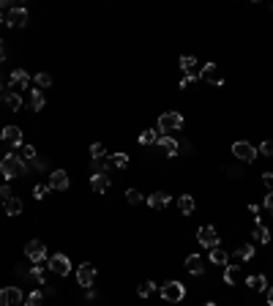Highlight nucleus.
<instances>
[{
	"label": "nucleus",
	"instance_id": "obj_1",
	"mask_svg": "<svg viewBox=\"0 0 273 306\" xmlns=\"http://www.w3.org/2000/svg\"><path fill=\"white\" fill-rule=\"evenodd\" d=\"M0 172L6 175V180H11V178L25 175V172H28V164L19 159V153H6L3 161H0Z\"/></svg>",
	"mask_w": 273,
	"mask_h": 306
},
{
	"label": "nucleus",
	"instance_id": "obj_2",
	"mask_svg": "<svg viewBox=\"0 0 273 306\" xmlns=\"http://www.w3.org/2000/svg\"><path fill=\"white\" fill-rule=\"evenodd\" d=\"M158 295H162L167 303H180L183 298H186V285H183V281H167V285H162V290H158Z\"/></svg>",
	"mask_w": 273,
	"mask_h": 306
},
{
	"label": "nucleus",
	"instance_id": "obj_3",
	"mask_svg": "<svg viewBox=\"0 0 273 306\" xmlns=\"http://www.w3.org/2000/svg\"><path fill=\"white\" fill-rule=\"evenodd\" d=\"M183 115L180 112H164L158 117V131H164V134H170V131H180L183 129Z\"/></svg>",
	"mask_w": 273,
	"mask_h": 306
},
{
	"label": "nucleus",
	"instance_id": "obj_4",
	"mask_svg": "<svg viewBox=\"0 0 273 306\" xmlns=\"http://www.w3.org/2000/svg\"><path fill=\"white\" fill-rule=\"evenodd\" d=\"M25 257L30 263H44L47 260V246H44V241H28L25 243Z\"/></svg>",
	"mask_w": 273,
	"mask_h": 306
},
{
	"label": "nucleus",
	"instance_id": "obj_5",
	"mask_svg": "<svg viewBox=\"0 0 273 306\" xmlns=\"http://www.w3.org/2000/svg\"><path fill=\"white\" fill-rule=\"evenodd\" d=\"M96 276H99V271H96V265H93V263H82V265L77 268V281H79V285H82L85 290H87V287H93Z\"/></svg>",
	"mask_w": 273,
	"mask_h": 306
},
{
	"label": "nucleus",
	"instance_id": "obj_6",
	"mask_svg": "<svg viewBox=\"0 0 273 306\" xmlns=\"http://www.w3.org/2000/svg\"><path fill=\"white\" fill-rule=\"evenodd\" d=\"M232 153H235V159H238V161H246V164H252L257 156H260V153H257V148H254V145H248V143H243V139L232 145Z\"/></svg>",
	"mask_w": 273,
	"mask_h": 306
},
{
	"label": "nucleus",
	"instance_id": "obj_7",
	"mask_svg": "<svg viewBox=\"0 0 273 306\" xmlns=\"http://www.w3.org/2000/svg\"><path fill=\"white\" fill-rule=\"evenodd\" d=\"M25 295L19 287H3L0 290V306H22Z\"/></svg>",
	"mask_w": 273,
	"mask_h": 306
},
{
	"label": "nucleus",
	"instance_id": "obj_8",
	"mask_svg": "<svg viewBox=\"0 0 273 306\" xmlns=\"http://www.w3.org/2000/svg\"><path fill=\"white\" fill-rule=\"evenodd\" d=\"M199 80H205V82H211V85H224V74L219 72V66L216 63H205L202 68H199Z\"/></svg>",
	"mask_w": 273,
	"mask_h": 306
},
{
	"label": "nucleus",
	"instance_id": "obj_9",
	"mask_svg": "<svg viewBox=\"0 0 273 306\" xmlns=\"http://www.w3.org/2000/svg\"><path fill=\"white\" fill-rule=\"evenodd\" d=\"M6 25H9V28H25L28 25V9H22V6H11L9 17H6Z\"/></svg>",
	"mask_w": 273,
	"mask_h": 306
},
{
	"label": "nucleus",
	"instance_id": "obj_10",
	"mask_svg": "<svg viewBox=\"0 0 273 306\" xmlns=\"http://www.w3.org/2000/svg\"><path fill=\"white\" fill-rule=\"evenodd\" d=\"M50 271L58 273V276H69L71 273V260L66 254H52L50 257Z\"/></svg>",
	"mask_w": 273,
	"mask_h": 306
},
{
	"label": "nucleus",
	"instance_id": "obj_11",
	"mask_svg": "<svg viewBox=\"0 0 273 306\" xmlns=\"http://www.w3.org/2000/svg\"><path fill=\"white\" fill-rule=\"evenodd\" d=\"M197 243H202L205 249L219 246V232H216L213 227H199L197 230Z\"/></svg>",
	"mask_w": 273,
	"mask_h": 306
},
{
	"label": "nucleus",
	"instance_id": "obj_12",
	"mask_svg": "<svg viewBox=\"0 0 273 306\" xmlns=\"http://www.w3.org/2000/svg\"><path fill=\"white\" fill-rule=\"evenodd\" d=\"M156 145L162 148L164 156H170V159H172V156H178V151H180V143L175 137H170V134H158V143Z\"/></svg>",
	"mask_w": 273,
	"mask_h": 306
},
{
	"label": "nucleus",
	"instance_id": "obj_13",
	"mask_svg": "<svg viewBox=\"0 0 273 306\" xmlns=\"http://www.w3.org/2000/svg\"><path fill=\"white\" fill-rule=\"evenodd\" d=\"M50 189L55 192H66L69 189V172L66 170H55L50 175Z\"/></svg>",
	"mask_w": 273,
	"mask_h": 306
},
{
	"label": "nucleus",
	"instance_id": "obj_14",
	"mask_svg": "<svg viewBox=\"0 0 273 306\" xmlns=\"http://www.w3.org/2000/svg\"><path fill=\"white\" fill-rule=\"evenodd\" d=\"M0 139L3 143H9V145H22V131H19V126H6L3 131H0Z\"/></svg>",
	"mask_w": 273,
	"mask_h": 306
},
{
	"label": "nucleus",
	"instance_id": "obj_15",
	"mask_svg": "<svg viewBox=\"0 0 273 306\" xmlns=\"http://www.w3.org/2000/svg\"><path fill=\"white\" fill-rule=\"evenodd\" d=\"M90 186H93V192L104 194L109 189V172H93V175H90Z\"/></svg>",
	"mask_w": 273,
	"mask_h": 306
},
{
	"label": "nucleus",
	"instance_id": "obj_16",
	"mask_svg": "<svg viewBox=\"0 0 273 306\" xmlns=\"http://www.w3.org/2000/svg\"><path fill=\"white\" fill-rule=\"evenodd\" d=\"M243 279V268L240 265H224V285H238V281Z\"/></svg>",
	"mask_w": 273,
	"mask_h": 306
},
{
	"label": "nucleus",
	"instance_id": "obj_17",
	"mask_svg": "<svg viewBox=\"0 0 273 306\" xmlns=\"http://www.w3.org/2000/svg\"><path fill=\"white\" fill-rule=\"evenodd\" d=\"M170 202H172V197H170L167 192H153V194L148 197V205L153 208V210H162V208L170 205Z\"/></svg>",
	"mask_w": 273,
	"mask_h": 306
},
{
	"label": "nucleus",
	"instance_id": "obj_18",
	"mask_svg": "<svg viewBox=\"0 0 273 306\" xmlns=\"http://www.w3.org/2000/svg\"><path fill=\"white\" fill-rule=\"evenodd\" d=\"M186 271L189 273H194V276H202L205 273V260L199 254H189V260H186Z\"/></svg>",
	"mask_w": 273,
	"mask_h": 306
},
{
	"label": "nucleus",
	"instance_id": "obj_19",
	"mask_svg": "<svg viewBox=\"0 0 273 306\" xmlns=\"http://www.w3.org/2000/svg\"><path fill=\"white\" fill-rule=\"evenodd\" d=\"M180 72H183V74H189V77H197V80H199V72H197V60L191 58V55H183V58H180Z\"/></svg>",
	"mask_w": 273,
	"mask_h": 306
},
{
	"label": "nucleus",
	"instance_id": "obj_20",
	"mask_svg": "<svg viewBox=\"0 0 273 306\" xmlns=\"http://www.w3.org/2000/svg\"><path fill=\"white\" fill-rule=\"evenodd\" d=\"M3 208H6V216H19L22 214V200L9 197V200H3Z\"/></svg>",
	"mask_w": 273,
	"mask_h": 306
},
{
	"label": "nucleus",
	"instance_id": "obj_21",
	"mask_svg": "<svg viewBox=\"0 0 273 306\" xmlns=\"http://www.w3.org/2000/svg\"><path fill=\"white\" fill-rule=\"evenodd\" d=\"M246 285L254 290V293H262V290H268V279L262 276V273H257V276H248Z\"/></svg>",
	"mask_w": 273,
	"mask_h": 306
},
{
	"label": "nucleus",
	"instance_id": "obj_22",
	"mask_svg": "<svg viewBox=\"0 0 273 306\" xmlns=\"http://www.w3.org/2000/svg\"><path fill=\"white\" fill-rule=\"evenodd\" d=\"M208 260H211V263H216V265H224V263L230 260V254L224 252V246L219 243V246H213V249H211V257H208Z\"/></svg>",
	"mask_w": 273,
	"mask_h": 306
},
{
	"label": "nucleus",
	"instance_id": "obj_23",
	"mask_svg": "<svg viewBox=\"0 0 273 306\" xmlns=\"http://www.w3.org/2000/svg\"><path fill=\"white\" fill-rule=\"evenodd\" d=\"M178 208H180V214H183V216L194 214V197H191V194H180V200H178Z\"/></svg>",
	"mask_w": 273,
	"mask_h": 306
},
{
	"label": "nucleus",
	"instance_id": "obj_24",
	"mask_svg": "<svg viewBox=\"0 0 273 306\" xmlns=\"http://www.w3.org/2000/svg\"><path fill=\"white\" fill-rule=\"evenodd\" d=\"M252 235H254L257 243H268V241H270V230H268V227H262V224H254Z\"/></svg>",
	"mask_w": 273,
	"mask_h": 306
},
{
	"label": "nucleus",
	"instance_id": "obj_25",
	"mask_svg": "<svg viewBox=\"0 0 273 306\" xmlns=\"http://www.w3.org/2000/svg\"><path fill=\"white\" fill-rule=\"evenodd\" d=\"M19 159L25 161V164H33V161L38 159V156H36V148H33V145H22V148H19Z\"/></svg>",
	"mask_w": 273,
	"mask_h": 306
},
{
	"label": "nucleus",
	"instance_id": "obj_26",
	"mask_svg": "<svg viewBox=\"0 0 273 306\" xmlns=\"http://www.w3.org/2000/svg\"><path fill=\"white\" fill-rule=\"evenodd\" d=\"M3 101H6V107H9V109H14V112H17V109L22 107V96H19L17 90H14V93H6Z\"/></svg>",
	"mask_w": 273,
	"mask_h": 306
},
{
	"label": "nucleus",
	"instance_id": "obj_27",
	"mask_svg": "<svg viewBox=\"0 0 273 306\" xmlns=\"http://www.w3.org/2000/svg\"><path fill=\"white\" fill-rule=\"evenodd\" d=\"M25 85H28V72L17 68V72L11 74V88H25Z\"/></svg>",
	"mask_w": 273,
	"mask_h": 306
},
{
	"label": "nucleus",
	"instance_id": "obj_28",
	"mask_svg": "<svg viewBox=\"0 0 273 306\" xmlns=\"http://www.w3.org/2000/svg\"><path fill=\"white\" fill-rule=\"evenodd\" d=\"M30 109H44V93L38 88L30 90Z\"/></svg>",
	"mask_w": 273,
	"mask_h": 306
},
{
	"label": "nucleus",
	"instance_id": "obj_29",
	"mask_svg": "<svg viewBox=\"0 0 273 306\" xmlns=\"http://www.w3.org/2000/svg\"><path fill=\"white\" fill-rule=\"evenodd\" d=\"M235 257H238V260H252V257H254V246H252V243H243V246H238V252H235Z\"/></svg>",
	"mask_w": 273,
	"mask_h": 306
},
{
	"label": "nucleus",
	"instance_id": "obj_30",
	"mask_svg": "<svg viewBox=\"0 0 273 306\" xmlns=\"http://www.w3.org/2000/svg\"><path fill=\"white\" fill-rule=\"evenodd\" d=\"M156 143H158V131L148 129V131H142V134H140V145H156Z\"/></svg>",
	"mask_w": 273,
	"mask_h": 306
},
{
	"label": "nucleus",
	"instance_id": "obj_31",
	"mask_svg": "<svg viewBox=\"0 0 273 306\" xmlns=\"http://www.w3.org/2000/svg\"><path fill=\"white\" fill-rule=\"evenodd\" d=\"M109 164H112V167H120V170H123V167H128V156H126V153H112V156H109Z\"/></svg>",
	"mask_w": 273,
	"mask_h": 306
},
{
	"label": "nucleus",
	"instance_id": "obj_32",
	"mask_svg": "<svg viewBox=\"0 0 273 306\" xmlns=\"http://www.w3.org/2000/svg\"><path fill=\"white\" fill-rule=\"evenodd\" d=\"M153 293H156V281H145V285H140V290H136L140 298H150Z\"/></svg>",
	"mask_w": 273,
	"mask_h": 306
},
{
	"label": "nucleus",
	"instance_id": "obj_33",
	"mask_svg": "<svg viewBox=\"0 0 273 306\" xmlns=\"http://www.w3.org/2000/svg\"><path fill=\"white\" fill-rule=\"evenodd\" d=\"M41 265H44V263H36V268H33V271L28 273V276L33 279L36 285H44V281H47V279H44V268H41Z\"/></svg>",
	"mask_w": 273,
	"mask_h": 306
},
{
	"label": "nucleus",
	"instance_id": "obj_34",
	"mask_svg": "<svg viewBox=\"0 0 273 306\" xmlns=\"http://www.w3.org/2000/svg\"><path fill=\"white\" fill-rule=\"evenodd\" d=\"M90 156H93V161H99V159H107V151H104L101 143H93L90 145Z\"/></svg>",
	"mask_w": 273,
	"mask_h": 306
},
{
	"label": "nucleus",
	"instance_id": "obj_35",
	"mask_svg": "<svg viewBox=\"0 0 273 306\" xmlns=\"http://www.w3.org/2000/svg\"><path fill=\"white\" fill-rule=\"evenodd\" d=\"M44 303V290H36V293L28 295V306H41Z\"/></svg>",
	"mask_w": 273,
	"mask_h": 306
},
{
	"label": "nucleus",
	"instance_id": "obj_36",
	"mask_svg": "<svg viewBox=\"0 0 273 306\" xmlns=\"http://www.w3.org/2000/svg\"><path fill=\"white\" fill-rule=\"evenodd\" d=\"M36 85H38V90H41V88H50V85H52V77L47 74V72L36 74Z\"/></svg>",
	"mask_w": 273,
	"mask_h": 306
},
{
	"label": "nucleus",
	"instance_id": "obj_37",
	"mask_svg": "<svg viewBox=\"0 0 273 306\" xmlns=\"http://www.w3.org/2000/svg\"><path fill=\"white\" fill-rule=\"evenodd\" d=\"M257 153H262V156H273V139H265V143L257 148Z\"/></svg>",
	"mask_w": 273,
	"mask_h": 306
},
{
	"label": "nucleus",
	"instance_id": "obj_38",
	"mask_svg": "<svg viewBox=\"0 0 273 306\" xmlns=\"http://www.w3.org/2000/svg\"><path fill=\"white\" fill-rule=\"evenodd\" d=\"M47 194H50V183H47V186H36V189H33V197L36 200H44Z\"/></svg>",
	"mask_w": 273,
	"mask_h": 306
},
{
	"label": "nucleus",
	"instance_id": "obj_39",
	"mask_svg": "<svg viewBox=\"0 0 273 306\" xmlns=\"http://www.w3.org/2000/svg\"><path fill=\"white\" fill-rule=\"evenodd\" d=\"M126 200H128V202H131V205H136V202H140V200H142V194H140V192H136V189H128V192H126Z\"/></svg>",
	"mask_w": 273,
	"mask_h": 306
},
{
	"label": "nucleus",
	"instance_id": "obj_40",
	"mask_svg": "<svg viewBox=\"0 0 273 306\" xmlns=\"http://www.w3.org/2000/svg\"><path fill=\"white\" fill-rule=\"evenodd\" d=\"M248 216L254 219V224H260V205H248Z\"/></svg>",
	"mask_w": 273,
	"mask_h": 306
},
{
	"label": "nucleus",
	"instance_id": "obj_41",
	"mask_svg": "<svg viewBox=\"0 0 273 306\" xmlns=\"http://www.w3.org/2000/svg\"><path fill=\"white\" fill-rule=\"evenodd\" d=\"M262 183L268 186V192H273V172H262Z\"/></svg>",
	"mask_w": 273,
	"mask_h": 306
},
{
	"label": "nucleus",
	"instance_id": "obj_42",
	"mask_svg": "<svg viewBox=\"0 0 273 306\" xmlns=\"http://www.w3.org/2000/svg\"><path fill=\"white\" fill-rule=\"evenodd\" d=\"M0 197H3V200L14 197V192H11V186H9V183H3V186H0Z\"/></svg>",
	"mask_w": 273,
	"mask_h": 306
},
{
	"label": "nucleus",
	"instance_id": "obj_43",
	"mask_svg": "<svg viewBox=\"0 0 273 306\" xmlns=\"http://www.w3.org/2000/svg\"><path fill=\"white\" fill-rule=\"evenodd\" d=\"M262 205L268 208V214H273V192H268L265 194V200H262Z\"/></svg>",
	"mask_w": 273,
	"mask_h": 306
},
{
	"label": "nucleus",
	"instance_id": "obj_44",
	"mask_svg": "<svg viewBox=\"0 0 273 306\" xmlns=\"http://www.w3.org/2000/svg\"><path fill=\"white\" fill-rule=\"evenodd\" d=\"M194 80H197V77H189V74H183V77H180V88H189V85L194 82Z\"/></svg>",
	"mask_w": 273,
	"mask_h": 306
},
{
	"label": "nucleus",
	"instance_id": "obj_45",
	"mask_svg": "<svg viewBox=\"0 0 273 306\" xmlns=\"http://www.w3.org/2000/svg\"><path fill=\"white\" fill-rule=\"evenodd\" d=\"M33 167H36V170H47V161H41V159H36V161H33Z\"/></svg>",
	"mask_w": 273,
	"mask_h": 306
},
{
	"label": "nucleus",
	"instance_id": "obj_46",
	"mask_svg": "<svg viewBox=\"0 0 273 306\" xmlns=\"http://www.w3.org/2000/svg\"><path fill=\"white\" fill-rule=\"evenodd\" d=\"M268 306H273V287H268Z\"/></svg>",
	"mask_w": 273,
	"mask_h": 306
},
{
	"label": "nucleus",
	"instance_id": "obj_47",
	"mask_svg": "<svg viewBox=\"0 0 273 306\" xmlns=\"http://www.w3.org/2000/svg\"><path fill=\"white\" fill-rule=\"evenodd\" d=\"M3 58H6V46L0 44V60H3Z\"/></svg>",
	"mask_w": 273,
	"mask_h": 306
},
{
	"label": "nucleus",
	"instance_id": "obj_48",
	"mask_svg": "<svg viewBox=\"0 0 273 306\" xmlns=\"http://www.w3.org/2000/svg\"><path fill=\"white\" fill-rule=\"evenodd\" d=\"M0 25H3V14H0Z\"/></svg>",
	"mask_w": 273,
	"mask_h": 306
},
{
	"label": "nucleus",
	"instance_id": "obj_49",
	"mask_svg": "<svg viewBox=\"0 0 273 306\" xmlns=\"http://www.w3.org/2000/svg\"><path fill=\"white\" fill-rule=\"evenodd\" d=\"M205 306H216V303H205Z\"/></svg>",
	"mask_w": 273,
	"mask_h": 306
},
{
	"label": "nucleus",
	"instance_id": "obj_50",
	"mask_svg": "<svg viewBox=\"0 0 273 306\" xmlns=\"http://www.w3.org/2000/svg\"><path fill=\"white\" fill-rule=\"evenodd\" d=\"M0 88H3V82H0Z\"/></svg>",
	"mask_w": 273,
	"mask_h": 306
}]
</instances>
